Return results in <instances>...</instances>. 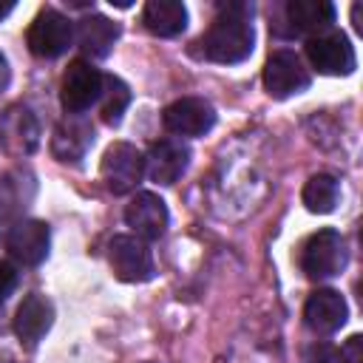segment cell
<instances>
[{"instance_id": "6da1fadb", "label": "cell", "mask_w": 363, "mask_h": 363, "mask_svg": "<svg viewBox=\"0 0 363 363\" xmlns=\"http://www.w3.org/2000/svg\"><path fill=\"white\" fill-rule=\"evenodd\" d=\"M204 60L235 65L252 54L255 31H252V6L250 3H218V17L196 43Z\"/></svg>"}, {"instance_id": "7a4b0ae2", "label": "cell", "mask_w": 363, "mask_h": 363, "mask_svg": "<svg viewBox=\"0 0 363 363\" xmlns=\"http://www.w3.org/2000/svg\"><path fill=\"white\" fill-rule=\"evenodd\" d=\"M301 269L309 281H329L346 269L343 235L332 227L312 233L301 247Z\"/></svg>"}, {"instance_id": "3957f363", "label": "cell", "mask_w": 363, "mask_h": 363, "mask_svg": "<svg viewBox=\"0 0 363 363\" xmlns=\"http://www.w3.org/2000/svg\"><path fill=\"white\" fill-rule=\"evenodd\" d=\"M306 60L318 74L326 77H349L357 68V57H354V45L349 43V37L343 31H323L306 40Z\"/></svg>"}, {"instance_id": "277c9868", "label": "cell", "mask_w": 363, "mask_h": 363, "mask_svg": "<svg viewBox=\"0 0 363 363\" xmlns=\"http://www.w3.org/2000/svg\"><path fill=\"white\" fill-rule=\"evenodd\" d=\"M99 176L113 196H125L136 190L145 176V153L130 142H113L102 156Z\"/></svg>"}, {"instance_id": "5b68a950", "label": "cell", "mask_w": 363, "mask_h": 363, "mask_svg": "<svg viewBox=\"0 0 363 363\" xmlns=\"http://www.w3.org/2000/svg\"><path fill=\"white\" fill-rule=\"evenodd\" d=\"M26 43L31 48L34 57H43V60H54L60 54L68 51V45L74 43V23L57 11V9H40L37 17L31 20L28 26V34H26Z\"/></svg>"}, {"instance_id": "8992f818", "label": "cell", "mask_w": 363, "mask_h": 363, "mask_svg": "<svg viewBox=\"0 0 363 363\" xmlns=\"http://www.w3.org/2000/svg\"><path fill=\"white\" fill-rule=\"evenodd\" d=\"M102 82H105V74L99 68H94L91 62H85V60L68 62V68L62 74V85H60V102L68 111V116H79L94 102H99Z\"/></svg>"}, {"instance_id": "52a82bcc", "label": "cell", "mask_w": 363, "mask_h": 363, "mask_svg": "<svg viewBox=\"0 0 363 363\" xmlns=\"http://www.w3.org/2000/svg\"><path fill=\"white\" fill-rule=\"evenodd\" d=\"M312 82V74L309 68L303 65V60L289 51V48H278L267 57V65H264V88L269 96L275 99H286V96H295V94H303Z\"/></svg>"}, {"instance_id": "ba28073f", "label": "cell", "mask_w": 363, "mask_h": 363, "mask_svg": "<svg viewBox=\"0 0 363 363\" xmlns=\"http://www.w3.org/2000/svg\"><path fill=\"white\" fill-rule=\"evenodd\" d=\"M108 261L113 275L125 284H142L153 278V255L136 235H113L108 244Z\"/></svg>"}, {"instance_id": "9c48e42d", "label": "cell", "mask_w": 363, "mask_h": 363, "mask_svg": "<svg viewBox=\"0 0 363 363\" xmlns=\"http://www.w3.org/2000/svg\"><path fill=\"white\" fill-rule=\"evenodd\" d=\"M162 125L173 136H204L216 125V111L201 96H182L162 111Z\"/></svg>"}, {"instance_id": "30bf717a", "label": "cell", "mask_w": 363, "mask_h": 363, "mask_svg": "<svg viewBox=\"0 0 363 363\" xmlns=\"http://www.w3.org/2000/svg\"><path fill=\"white\" fill-rule=\"evenodd\" d=\"M6 247L9 255L23 264V267H37L45 261L48 247H51V233L48 224L40 218H20L11 224L9 235H6Z\"/></svg>"}, {"instance_id": "8fae6325", "label": "cell", "mask_w": 363, "mask_h": 363, "mask_svg": "<svg viewBox=\"0 0 363 363\" xmlns=\"http://www.w3.org/2000/svg\"><path fill=\"white\" fill-rule=\"evenodd\" d=\"M167 221H170L167 204H164L156 193H150V190L136 193V196L128 201V207H125V224H128V227L136 233V238H142V241L162 238L164 230H167Z\"/></svg>"}, {"instance_id": "7c38bea8", "label": "cell", "mask_w": 363, "mask_h": 363, "mask_svg": "<svg viewBox=\"0 0 363 363\" xmlns=\"http://www.w3.org/2000/svg\"><path fill=\"white\" fill-rule=\"evenodd\" d=\"M190 164V147L182 139H159L145 153V173L156 184H173Z\"/></svg>"}, {"instance_id": "4fadbf2b", "label": "cell", "mask_w": 363, "mask_h": 363, "mask_svg": "<svg viewBox=\"0 0 363 363\" xmlns=\"http://www.w3.org/2000/svg\"><path fill=\"white\" fill-rule=\"evenodd\" d=\"M349 318V306L337 289H315L306 298L303 320L315 335H335Z\"/></svg>"}, {"instance_id": "5bb4252c", "label": "cell", "mask_w": 363, "mask_h": 363, "mask_svg": "<svg viewBox=\"0 0 363 363\" xmlns=\"http://www.w3.org/2000/svg\"><path fill=\"white\" fill-rule=\"evenodd\" d=\"M51 323H54V306H51V301L45 295H40V292L26 295L23 303L17 306V315H14V332H17L20 343L28 346V349H34L45 337V332L51 329Z\"/></svg>"}, {"instance_id": "9a60e30c", "label": "cell", "mask_w": 363, "mask_h": 363, "mask_svg": "<svg viewBox=\"0 0 363 363\" xmlns=\"http://www.w3.org/2000/svg\"><path fill=\"white\" fill-rule=\"evenodd\" d=\"M284 14L289 34H301L306 40L329 31L335 23V6L329 0H289Z\"/></svg>"}, {"instance_id": "2e32d148", "label": "cell", "mask_w": 363, "mask_h": 363, "mask_svg": "<svg viewBox=\"0 0 363 363\" xmlns=\"http://www.w3.org/2000/svg\"><path fill=\"white\" fill-rule=\"evenodd\" d=\"M0 142L6 145V150L23 153V156H28L37 147L40 128H37V119L31 116L28 108L11 105V108L3 111V116H0Z\"/></svg>"}, {"instance_id": "e0dca14e", "label": "cell", "mask_w": 363, "mask_h": 363, "mask_svg": "<svg viewBox=\"0 0 363 363\" xmlns=\"http://www.w3.org/2000/svg\"><path fill=\"white\" fill-rule=\"evenodd\" d=\"M119 40V26L102 14H85L77 23V45L91 60H105Z\"/></svg>"}, {"instance_id": "ac0fdd59", "label": "cell", "mask_w": 363, "mask_h": 363, "mask_svg": "<svg viewBox=\"0 0 363 363\" xmlns=\"http://www.w3.org/2000/svg\"><path fill=\"white\" fill-rule=\"evenodd\" d=\"M91 145H94V128L82 116H68L54 128L51 153L60 162H79Z\"/></svg>"}, {"instance_id": "d6986e66", "label": "cell", "mask_w": 363, "mask_h": 363, "mask_svg": "<svg viewBox=\"0 0 363 363\" xmlns=\"http://www.w3.org/2000/svg\"><path fill=\"white\" fill-rule=\"evenodd\" d=\"M142 23L156 37H176L187 28V9L179 0H150L142 11Z\"/></svg>"}, {"instance_id": "ffe728a7", "label": "cell", "mask_w": 363, "mask_h": 363, "mask_svg": "<svg viewBox=\"0 0 363 363\" xmlns=\"http://www.w3.org/2000/svg\"><path fill=\"white\" fill-rule=\"evenodd\" d=\"M337 196H340V187H337V179L329 176V173H315L306 184H303V207L309 213H332L335 204H337Z\"/></svg>"}, {"instance_id": "44dd1931", "label": "cell", "mask_w": 363, "mask_h": 363, "mask_svg": "<svg viewBox=\"0 0 363 363\" xmlns=\"http://www.w3.org/2000/svg\"><path fill=\"white\" fill-rule=\"evenodd\" d=\"M130 105V88L125 79L108 74L105 82H102V94H99V113H102V122L105 125H119L125 111Z\"/></svg>"}, {"instance_id": "7402d4cb", "label": "cell", "mask_w": 363, "mask_h": 363, "mask_svg": "<svg viewBox=\"0 0 363 363\" xmlns=\"http://www.w3.org/2000/svg\"><path fill=\"white\" fill-rule=\"evenodd\" d=\"M34 196V182L28 173L23 170H14V173H6L0 179V210L3 213H17L28 204V199Z\"/></svg>"}, {"instance_id": "603a6c76", "label": "cell", "mask_w": 363, "mask_h": 363, "mask_svg": "<svg viewBox=\"0 0 363 363\" xmlns=\"http://www.w3.org/2000/svg\"><path fill=\"white\" fill-rule=\"evenodd\" d=\"M337 354H340V363H363V337L352 335Z\"/></svg>"}, {"instance_id": "cb8c5ba5", "label": "cell", "mask_w": 363, "mask_h": 363, "mask_svg": "<svg viewBox=\"0 0 363 363\" xmlns=\"http://www.w3.org/2000/svg\"><path fill=\"white\" fill-rule=\"evenodd\" d=\"M17 286V269L9 261H0V303L14 292Z\"/></svg>"}, {"instance_id": "d4e9b609", "label": "cell", "mask_w": 363, "mask_h": 363, "mask_svg": "<svg viewBox=\"0 0 363 363\" xmlns=\"http://www.w3.org/2000/svg\"><path fill=\"white\" fill-rule=\"evenodd\" d=\"M309 363H340V354H337V349L320 343V346H312V352H309Z\"/></svg>"}, {"instance_id": "484cf974", "label": "cell", "mask_w": 363, "mask_h": 363, "mask_svg": "<svg viewBox=\"0 0 363 363\" xmlns=\"http://www.w3.org/2000/svg\"><path fill=\"white\" fill-rule=\"evenodd\" d=\"M9 82H11V68H9V60H6V54L0 51V94L9 88Z\"/></svg>"}, {"instance_id": "4316f807", "label": "cell", "mask_w": 363, "mask_h": 363, "mask_svg": "<svg viewBox=\"0 0 363 363\" xmlns=\"http://www.w3.org/2000/svg\"><path fill=\"white\" fill-rule=\"evenodd\" d=\"M11 11H14V3H11V0H0V20L9 17Z\"/></svg>"}]
</instances>
